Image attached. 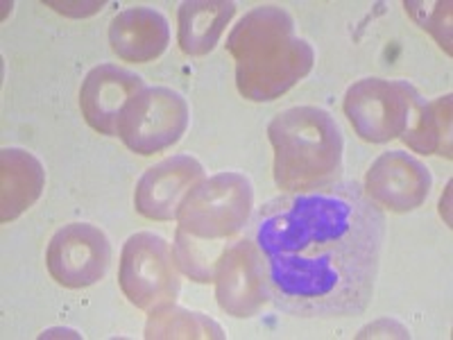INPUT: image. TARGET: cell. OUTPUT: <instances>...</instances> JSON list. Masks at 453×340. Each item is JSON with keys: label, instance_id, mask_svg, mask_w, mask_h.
I'll list each match as a JSON object with an SVG mask.
<instances>
[{"label": "cell", "instance_id": "obj_1", "mask_svg": "<svg viewBox=\"0 0 453 340\" xmlns=\"http://www.w3.org/2000/svg\"><path fill=\"white\" fill-rule=\"evenodd\" d=\"M268 298L295 318L361 315L374 298L386 213L358 182L283 193L250 222Z\"/></svg>", "mask_w": 453, "mask_h": 340}, {"label": "cell", "instance_id": "obj_2", "mask_svg": "<svg viewBox=\"0 0 453 340\" xmlns=\"http://www.w3.org/2000/svg\"><path fill=\"white\" fill-rule=\"evenodd\" d=\"M236 57L238 91L250 100H274L313 66V50L293 36V19L277 7H258L226 43Z\"/></svg>", "mask_w": 453, "mask_h": 340}, {"label": "cell", "instance_id": "obj_3", "mask_svg": "<svg viewBox=\"0 0 453 340\" xmlns=\"http://www.w3.org/2000/svg\"><path fill=\"white\" fill-rule=\"evenodd\" d=\"M274 145V182L288 193L335 184L342 173V135L325 109L293 107L268 128Z\"/></svg>", "mask_w": 453, "mask_h": 340}, {"label": "cell", "instance_id": "obj_4", "mask_svg": "<svg viewBox=\"0 0 453 340\" xmlns=\"http://www.w3.org/2000/svg\"><path fill=\"white\" fill-rule=\"evenodd\" d=\"M252 200V184L238 173L204 180L181 202L177 213L180 229L211 241L229 238L248 222Z\"/></svg>", "mask_w": 453, "mask_h": 340}, {"label": "cell", "instance_id": "obj_5", "mask_svg": "<svg viewBox=\"0 0 453 340\" xmlns=\"http://www.w3.org/2000/svg\"><path fill=\"white\" fill-rule=\"evenodd\" d=\"M188 128V104L180 93L165 87L143 89L129 100L119 120L120 136L132 152L155 155L181 139Z\"/></svg>", "mask_w": 453, "mask_h": 340}, {"label": "cell", "instance_id": "obj_6", "mask_svg": "<svg viewBox=\"0 0 453 340\" xmlns=\"http://www.w3.org/2000/svg\"><path fill=\"white\" fill-rule=\"evenodd\" d=\"M120 289L132 305L145 311H159L175 302L180 274L164 238L150 232L129 236L120 261Z\"/></svg>", "mask_w": 453, "mask_h": 340}, {"label": "cell", "instance_id": "obj_7", "mask_svg": "<svg viewBox=\"0 0 453 340\" xmlns=\"http://www.w3.org/2000/svg\"><path fill=\"white\" fill-rule=\"evenodd\" d=\"M419 103L411 84L363 80L347 91L345 112L361 139L383 143L406 132Z\"/></svg>", "mask_w": 453, "mask_h": 340}, {"label": "cell", "instance_id": "obj_8", "mask_svg": "<svg viewBox=\"0 0 453 340\" xmlns=\"http://www.w3.org/2000/svg\"><path fill=\"white\" fill-rule=\"evenodd\" d=\"M46 263L57 283L66 289H87L98 283L107 273L111 263V245L98 227L73 222L50 238Z\"/></svg>", "mask_w": 453, "mask_h": 340}, {"label": "cell", "instance_id": "obj_9", "mask_svg": "<svg viewBox=\"0 0 453 340\" xmlns=\"http://www.w3.org/2000/svg\"><path fill=\"white\" fill-rule=\"evenodd\" d=\"M213 277L218 283V305L234 318H250L270 302L261 254L250 236L222 250Z\"/></svg>", "mask_w": 453, "mask_h": 340}, {"label": "cell", "instance_id": "obj_10", "mask_svg": "<svg viewBox=\"0 0 453 340\" xmlns=\"http://www.w3.org/2000/svg\"><path fill=\"white\" fill-rule=\"evenodd\" d=\"M431 191V173L415 157L392 150L374 161L367 173L365 193L379 206L403 213L418 209Z\"/></svg>", "mask_w": 453, "mask_h": 340}, {"label": "cell", "instance_id": "obj_11", "mask_svg": "<svg viewBox=\"0 0 453 340\" xmlns=\"http://www.w3.org/2000/svg\"><path fill=\"white\" fill-rule=\"evenodd\" d=\"M143 89V78L136 73L111 64H100L88 71L80 89V107L84 119L100 135L116 136L125 107Z\"/></svg>", "mask_w": 453, "mask_h": 340}, {"label": "cell", "instance_id": "obj_12", "mask_svg": "<svg viewBox=\"0 0 453 340\" xmlns=\"http://www.w3.org/2000/svg\"><path fill=\"white\" fill-rule=\"evenodd\" d=\"M202 177L204 168L186 155L152 166L136 186V212L150 220H173L180 213L184 197L193 191V184Z\"/></svg>", "mask_w": 453, "mask_h": 340}, {"label": "cell", "instance_id": "obj_13", "mask_svg": "<svg viewBox=\"0 0 453 340\" xmlns=\"http://www.w3.org/2000/svg\"><path fill=\"white\" fill-rule=\"evenodd\" d=\"M170 39L164 16L148 7L120 12L109 27L113 52L125 62H150L165 50Z\"/></svg>", "mask_w": 453, "mask_h": 340}, {"label": "cell", "instance_id": "obj_14", "mask_svg": "<svg viewBox=\"0 0 453 340\" xmlns=\"http://www.w3.org/2000/svg\"><path fill=\"white\" fill-rule=\"evenodd\" d=\"M46 184L42 161L19 148L3 150V222L35 205Z\"/></svg>", "mask_w": 453, "mask_h": 340}, {"label": "cell", "instance_id": "obj_15", "mask_svg": "<svg viewBox=\"0 0 453 340\" xmlns=\"http://www.w3.org/2000/svg\"><path fill=\"white\" fill-rule=\"evenodd\" d=\"M236 3H184L180 10V46L186 55L213 50L232 21Z\"/></svg>", "mask_w": 453, "mask_h": 340}]
</instances>
